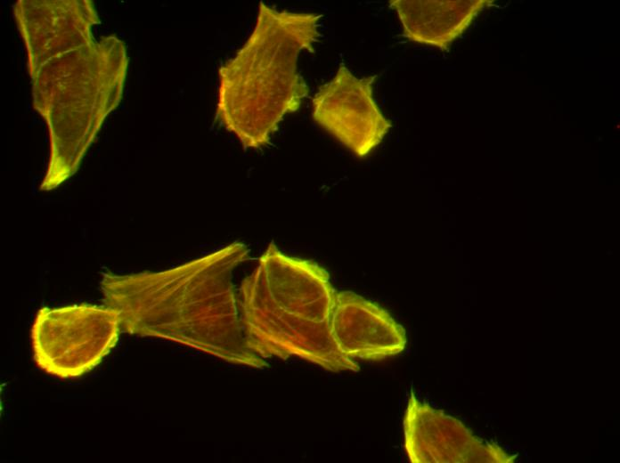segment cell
Returning <instances> with one entry per match:
<instances>
[{"label":"cell","mask_w":620,"mask_h":463,"mask_svg":"<svg viewBox=\"0 0 620 463\" xmlns=\"http://www.w3.org/2000/svg\"><path fill=\"white\" fill-rule=\"evenodd\" d=\"M336 292L322 267L289 256L271 242L241 286L248 348L263 359L298 357L333 372L358 371L331 336Z\"/></svg>","instance_id":"277c9868"},{"label":"cell","mask_w":620,"mask_h":463,"mask_svg":"<svg viewBox=\"0 0 620 463\" xmlns=\"http://www.w3.org/2000/svg\"><path fill=\"white\" fill-rule=\"evenodd\" d=\"M14 16L28 53L33 107L49 131L40 189L51 191L78 169L106 117L118 105L127 69L123 41H95L100 23L89 0H20Z\"/></svg>","instance_id":"6da1fadb"},{"label":"cell","mask_w":620,"mask_h":463,"mask_svg":"<svg viewBox=\"0 0 620 463\" xmlns=\"http://www.w3.org/2000/svg\"><path fill=\"white\" fill-rule=\"evenodd\" d=\"M404 448L412 463H509L495 443H484L460 420L420 402L412 392L404 417Z\"/></svg>","instance_id":"52a82bcc"},{"label":"cell","mask_w":620,"mask_h":463,"mask_svg":"<svg viewBox=\"0 0 620 463\" xmlns=\"http://www.w3.org/2000/svg\"><path fill=\"white\" fill-rule=\"evenodd\" d=\"M120 331L118 313L105 305L43 307L31 329L35 362L58 378L79 377L110 352Z\"/></svg>","instance_id":"5b68a950"},{"label":"cell","mask_w":620,"mask_h":463,"mask_svg":"<svg viewBox=\"0 0 620 463\" xmlns=\"http://www.w3.org/2000/svg\"><path fill=\"white\" fill-rule=\"evenodd\" d=\"M330 332L339 352L352 360H383L406 345L404 328L386 310L349 291L336 292Z\"/></svg>","instance_id":"ba28073f"},{"label":"cell","mask_w":620,"mask_h":463,"mask_svg":"<svg viewBox=\"0 0 620 463\" xmlns=\"http://www.w3.org/2000/svg\"><path fill=\"white\" fill-rule=\"evenodd\" d=\"M249 255L232 242L202 257L159 272H105L100 288L104 305L121 330L174 341L235 365L264 368L243 336L232 272Z\"/></svg>","instance_id":"7a4b0ae2"},{"label":"cell","mask_w":620,"mask_h":463,"mask_svg":"<svg viewBox=\"0 0 620 463\" xmlns=\"http://www.w3.org/2000/svg\"><path fill=\"white\" fill-rule=\"evenodd\" d=\"M376 77L358 78L341 64L312 100L314 122L358 158L379 146L392 126L373 97Z\"/></svg>","instance_id":"8992f818"},{"label":"cell","mask_w":620,"mask_h":463,"mask_svg":"<svg viewBox=\"0 0 620 463\" xmlns=\"http://www.w3.org/2000/svg\"><path fill=\"white\" fill-rule=\"evenodd\" d=\"M322 18L261 1L253 31L220 67L216 117L243 147L266 146L283 118L308 96L298 61L304 51L314 53Z\"/></svg>","instance_id":"3957f363"},{"label":"cell","mask_w":620,"mask_h":463,"mask_svg":"<svg viewBox=\"0 0 620 463\" xmlns=\"http://www.w3.org/2000/svg\"><path fill=\"white\" fill-rule=\"evenodd\" d=\"M490 0H391L408 40L447 50Z\"/></svg>","instance_id":"9c48e42d"}]
</instances>
